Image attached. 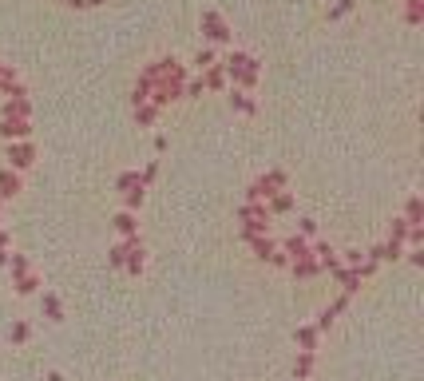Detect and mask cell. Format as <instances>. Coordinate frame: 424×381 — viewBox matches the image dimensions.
Instances as JSON below:
<instances>
[{"label":"cell","mask_w":424,"mask_h":381,"mask_svg":"<svg viewBox=\"0 0 424 381\" xmlns=\"http://www.w3.org/2000/svg\"><path fill=\"white\" fill-rule=\"evenodd\" d=\"M222 72H226V79H230L234 88L250 92V88L258 84V76H262V64L250 56V52H230V56L222 60Z\"/></svg>","instance_id":"1"},{"label":"cell","mask_w":424,"mask_h":381,"mask_svg":"<svg viewBox=\"0 0 424 381\" xmlns=\"http://www.w3.org/2000/svg\"><path fill=\"white\" fill-rule=\"evenodd\" d=\"M238 219H242V238H258V234H270V210L266 203H242L238 207Z\"/></svg>","instance_id":"2"},{"label":"cell","mask_w":424,"mask_h":381,"mask_svg":"<svg viewBox=\"0 0 424 381\" xmlns=\"http://www.w3.org/2000/svg\"><path fill=\"white\" fill-rule=\"evenodd\" d=\"M286 187V171H266L262 179H254L250 183V190H246V203H266L270 195H277V190Z\"/></svg>","instance_id":"3"},{"label":"cell","mask_w":424,"mask_h":381,"mask_svg":"<svg viewBox=\"0 0 424 381\" xmlns=\"http://www.w3.org/2000/svg\"><path fill=\"white\" fill-rule=\"evenodd\" d=\"M4 159H8L12 171H28V167L36 163V147H32L28 139H12V143L4 147Z\"/></svg>","instance_id":"4"},{"label":"cell","mask_w":424,"mask_h":381,"mask_svg":"<svg viewBox=\"0 0 424 381\" xmlns=\"http://www.w3.org/2000/svg\"><path fill=\"white\" fill-rule=\"evenodd\" d=\"M199 24H203V32H206L210 44H230V36H234V32H230V24L222 20V12H214V8H206Z\"/></svg>","instance_id":"5"},{"label":"cell","mask_w":424,"mask_h":381,"mask_svg":"<svg viewBox=\"0 0 424 381\" xmlns=\"http://www.w3.org/2000/svg\"><path fill=\"white\" fill-rule=\"evenodd\" d=\"M310 254H314L317 270H341V254L329 243H310Z\"/></svg>","instance_id":"6"},{"label":"cell","mask_w":424,"mask_h":381,"mask_svg":"<svg viewBox=\"0 0 424 381\" xmlns=\"http://www.w3.org/2000/svg\"><path fill=\"white\" fill-rule=\"evenodd\" d=\"M123 267H127V274H143V267H147V258H143V243L139 238H123Z\"/></svg>","instance_id":"7"},{"label":"cell","mask_w":424,"mask_h":381,"mask_svg":"<svg viewBox=\"0 0 424 381\" xmlns=\"http://www.w3.org/2000/svg\"><path fill=\"white\" fill-rule=\"evenodd\" d=\"M0 135H4V143H12V139H28V135H32V127H28V119L0 115Z\"/></svg>","instance_id":"8"},{"label":"cell","mask_w":424,"mask_h":381,"mask_svg":"<svg viewBox=\"0 0 424 381\" xmlns=\"http://www.w3.org/2000/svg\"><path fill=\"white\" fill-rule=\"evenodd\" d=\"M226 99H230V108H234L238 115H254V112H258V99H254L250 92H242V88H234V84H230Z\"/></svg>","instance_id":"9"},{"label":"cell","mask_w":424,"mask_h":381,"mask_svg":"<svg viewBox=\"0 0 424 381\" xmlns=\"http://www.w3.org/2000/svg\"><path fill=\"white\" fill-rule=\"evenodd\" d=\"M111 227H115L119 238H139V223H135V214H131V210H119V214L111 219Z\"/></svg>","instance_id":"10"},{"label":"cell","mask_w":424,"mask_h":381,"mask_svg":"<svg viewBox=\"0 0 424 381\" xmlns=\"http://www.w3.org/2000/svg\"><path fill=\"white\" fill-rule=\"evenodd\" d=\"M199 76H203V88H206V92H226V88H230V79H226V72H222V64L206 68V72H199Z\"/></svg>","instance_id":"11"},{"label":"cell","mask_w":424,"mask_h":381,"mask_svg":"<svg viewBox=\"0 0 424 381\" xmlns=\"http://www.w3.org/2000/svg\"><path fill=\"white\" fill-rule=\"evenodd\" d=\"M282 254H286V258H290V262H294V258H305V254H310V238H301V234H290V238H286V243H282Z\"/></svg>","instance_id":"12"},{"label":"cell","mask_w":424,"mask_h":381,"mask_svg":"<svg viewBox=\"0 0 424 381\" xmlns=\"http://www.w3.org/2000/svg\"><path fill=\"white\" fill-rule=\"evenodd\" d=\"M0 112H4V115H16V119H28V115H32V103H28V95H8Z\"/></svg>","instance_id":"13"},{"label":"cell","mask_w":424,"mask_h":381,"mask_svg":"<svg viewBox=\"0 0 424 381\" xmlns=\"http://www.w3.org/2000/svg\"><path fill=\"white\" fill-rule=\"evenodd\" d=\"M12 195H20V171L0 167V199H12Z\"/></svg>","instance_id":"14"},{"label":"cell","mask_w":424,"mask_h":381,"mask_svg":"<svg viewBox=\"0 0 424 381\" xmlns=\"http://www.w3.org/2000/svg\"><path fill=\"white\" fill-rule=\"evenodd\" d=\"M317 338H321V330H317V325H301V330H297V345H301V354H314Z\"/></svg>","instance_id":"15"},{"label":"cell","mask_w":424,"mask_h":381,"mask_svg":"<svg viewBox=\"0 0 424 381\" xmlns=\"http://www.w3.org/2000/svg\"><path fill=\"white\" fill-rule=\"evenodd\" d=\"M8 267H12V286H16V282H24V278L32 274V262H28L24 254H8Z\"/></svg>","instance_id":"16"},{"label":"cell","mask_w":424,"mask_h":381,"mask_svg":"<svg viewBox=\"0 0 424 381\" xmlns=\"http://www.w3.org/2000/svg\"><path fill=\"white\" fill-rule=\"evenodd\" d=\"M290 270H294V278H314V274H321L314 262V254H305V258H294L290 262Z\"/></svg>","instance_id":"17"},{"label":"cell","mask_w":424,"mask_h":381,"mask_svg":"<svg viewBox=\"0 0 424 381\" xmlns=\"http://www.w3.org/2000/svg\"><path fill=\"white\" fill-rule=\"evenodd\" d=\"M290 207H294V195H286V190H277V195L266 199V210H270V214H286Z\"/></svg>","instance_id":"18"},{"label":"cell","mask_w":424,"mask_h":381,"mask_svg":"<svg viewBox=\"0 0 424 381\" xmlns=\"http://www.w3.org/2000/svg\"><path fill=\"white\" fill-rule=\"evenodd\" d=\"M333 274H337V278H341V286H345V294H357V290H361V282H365V278H361V274H357V270H349V267L333 270Z\"/></svg>","instance_id":"19"},{"label":"cell","mask_w":424,"mask_h":381,"mask_svg":"<svg viewBox=\"0 0 424 381\" xmlns=\"http://www.w3.org/2000/svg\"><path fill=\"white\" fill-rule=\"evenodd\" d=\"M250 247H254V254H258V258H266V262H270V254L277 250V243L270 238V234H258V238H250Z\"/></svg>","instance_id":"20"},{"label":"cell","mask_w":424,"mask_h":381,"mask_svg":"<svg viewBox=\"0 0 424 381\" xmlns=\"http://www.w3.org/2000/svg\"><path fill=\"white\" fill-rule=\"evenodd\" d=\"M135 119H139V127H155L159 108H155V103H139V108H135Z\"/></svg>","instance_id":"21"},{"label":"cell","mask_w":424,"mask_h":381,"mask_svg":"<svg viewBox=\"0 0 424 381\" xmlns=\"http://www.w3.org/2000/svg\"><path fill=\"white\" fill-rule=\"evenodd\" d=\"M40 302H44V314H48L52 322H64V306H60V298H55V294H44Z\"/></svg>","instance_id":"22"},{"label":"cell","mask_w":424,"mask_h":381,"mask_svg":"<svg viewBox=\"0 0 424 381\" xmlns=\"http://www.w3.org/2000/svg\"><path fill=\"white\" fill-rule=\"evenodd\" d=\"M424 219V203H421V195H412L405 203V223H421Z\"/></svg>","instance_id":"23"},{"label":"cell","mask_w":424,"mask_h":381,"mask_svg":"<svg viewBox=\"0 0 424 381\" xmlns=\"http://www.w3.org/2000/svg\"><path fill=\"white\" fill-rule=\"evenodd\" d=\"M310 373H314V354H301V358L294 362V378H297V381H305Z\"/></svg>","instance_id":"24"},{"label":"cell","mask_w":424,"mask_h":381,"mask_svg":"<svg viewBox=\"0 0 424 381\" xmlns=\"http://www.w3.org/2000/svg\"><path fill=\"white\" fill-rule=\"evenodd\" d=\"M214 64H219V52H214V48H199L195 68H199V72H206V68H214Z\"/></svg>","instance_id":"25"},{"label":"cell","mask_w":424,"mask_h":381,"mask_svg":"<svg viewBox=\"0 0 424 381\" xmlns=\"http://www.w3.org/2000/svg\"><path fill=\"white\" fill-rule=\"evenodd\" d=\"M206 88H203V76H195V79H186L183 84V99H203Z\"/></svg>","instance_id":"26"},{"label":"cell","mask_w":424,"mask_h":381,"mask_svg":"<svg viewBox=\"0 0 424 381\" xmlns=\"http://www.w3.org/2000/svg\"><path fill=\"white\" fill-rule=\"evenodd\" d=\"M405 20L408 24H421L424 20V0H405Z\"/></svg>","instance_id":"27"},{"label":"cell","mask_w":424,"mask_h":381,"mask_svg":"<svg viewBox=\"0 0 424 381\" xmlns=\"http://www.w3.org/2000/svg\"><path fill=\"white\" fill-rule=\"evenodd\" d=\"M115 187H119V190L143 187V179H139V171H123V175H119V179H115Z\"/></svg>","instance_id":"28"},{"label":"cell","mask_w":424,"mask_h":381,"mask_svg":"<svg viewBox=\"0 0 424 381\" xmlns=\"http://www.w3.org/2000/svg\"><path fill=\"white\" fill-rule=\"evenodd\" d=\"M408 227H412V223H405V219H392V230H388V238H392V243H405Z\"/></svg>","instance_id":"29"},{"label":"cell","mask_w":424,"mask_h":381,"mask_svg":"<svg viewBox=\"0 0 424 381\" xmlns=\"http://www.w3.org/2000/svg\"><path fill=\"white\" fill-rule=\"evenodd\" d=\"M353 4H357V0H337V4L329 8V20H341L345 12H353Z\"/></svg>","instance_id":"30"},{"label":"cell","mask_w":424,"mask_h":381,"mask_svg":"<svg viewBox=\"0 0 424 381\" xmlns=\"http://www.w3.org/2000/svg\"><path fill=\"white\" fill-rule=\"evenodd\" d=\"M297 234H301V238H314L317 223H314V219H297Z\"/></svg>","instance_id":"31"},{"label":"cell","mask_w":424,"mask_h":381,"mask_svg":"<svg viewBox=\"0 0 424 381\" xmlns=\"http://www.w3.org/2000/svg\"><path fill=\"white\" fill-rule=\"evenodd\" d=\"M36 286H40V278L36 274H28L24 282H16V294H36Z\"/></svg>","instance_id":"32"},{"label":"cell","mask_w":424,"mask_h":381,"mask_svg":"<svg viewBox=\"0 0 424 381\" xmlns=\"http://www.w3.org/2000/svg\"><path fill=\"white\" fill-rule=\"evenodd\" d=\"M123 203H127V207H123V210H135V207H139V203H143V187H131Z\"/></svg>","instance_id":"33"},{"label":"cell","mask_w":424,"mask_h":381,"mask_svg":"<svg viewBox=\"0 0 424 381\" xmlns=\"http://www.w3.org/2000/svg\"><path fill=\"white\" fill-rule=\"evenodd\" d=\"M123 254H127V250H123V243H115V247L108 250V262H111V267H123Z\"/></svg>","instance_id":"34"},{"label":"cell","mask_w":424,"mask_h":381,"mask_svg":"<svg viewBox=\"0 0 424 381\" xmlns=\"http://www.w3.org/2000/svg\"><path fill=\"white\" fill-rule=\"evenodd\" d=\"M28 334H32V330H28V322H16V325H12V342H28Z\"/></svg>","instance_id":"35"},{"label":"cell","mask_w":424,"mask_h":381,"mask_svg":"<svg viewBox=\"0 0 424 381\" xmlns=\"http://www.w3.org/2000/svg\"><path fill=\"white\" fill-rule=\"evenodd\" d=\"M155 175H159V163H147V171L139 175V179H143V187H147L151 179H155Z\"/></svg>","instance_id":"36"},{"label":"cell","mask_w":424,"mask_h":381,"mask_svg":"<svg viewBox=\"0 0 424 381\" xmlns=\"http://www.w3.org/2000/svg\"><path fill=\"white\" fill-rule=\"evenodd\" d=\"M0 250H8V234L4 230H0Z\"/></svg>","instance_id":"37"},{"label":"cell","mask_w":424,"mask_h":381,"mask_svg":"<svg viewBox=\"0 0 424 381\" xmlns=\"http://www.w3.org/2000/svg\"><path fill=\"white\" fill-rule=\"evenodd\" d=\"M0 267H8V250H0Z\"/></svg>","instance_id":"38"},{"label":"cell","mask_w":424,"mask_h":381,"mask_svg":"<svg viewBox=\"0 0 424 381\" xmlns=\"http://www.w3.org/2000/svg\"><path fill=\"white\" fill-rule=\"evenodd\" d=\"M0 203H4V199H0Z\"/></svg>","instance_id":"39"},{"label":"cell","mask_w":424,"mask_h":381,"mask_svg":"<svg viewBox=\"0 0 424 381\" xmlns=\"http://www.w3.org/2000/svg\"><path fill=\"white\" fill-rule=\"evenodd\" d=\"M64 4H68V0H64Z\"/></svg>","instance_id":"40"}]
</instances>
